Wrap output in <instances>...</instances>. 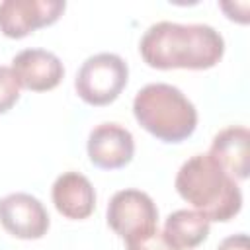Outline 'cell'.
<instances>
[{"instance_id":"1","label":"cell","mask_w":250,"mask_h":250,"mask_svg":"<svg viewBox=\"0 0 250 250\" xmlns=\"http://www.w3.org/2000/svg\"><path fill=\"white\" fill-rule=\"evenodd\" d=\"M139 53L152 68L205 70L223 59L225 39L207 23L156 21L143 33Z\"/></svg>"},{"instance_id":"2","label":"cell","mask_w":250,"mask_h":250,"mask_svg":"<svg viewBox=\"0 0 250 250\" xmlns=\"http://www.w3.org/2000/svg\"><path fill=\"white\" fill-rule=\"evenodd\" d=\"M176 191L209 223H225L238 215L242 207V191L209 152L188 158L174 180Z\"/></svg>"},{"instance_id":"3","label":"cell","mask_w":250,"mask_h":250,"mask_svg":"<svg viewBox=\"0 0 250 250\" xmlns=\"http://www.w3.org/2000/svg\"><path fill=\"white\" fill-rule=\"evenodd\" d=\"M139 125L162 143H182L197 127V109L188 96L166 82L143 86L133 100Z\"/></svg>"},{"instance_id":"4","label":"cell","mask_w":250,"mask_h":250,"mask_svg":"<svg viewBox=\"0 0 250 250\" xmlns=\"http://www.w3.org/2000/svg\"><path fill=\"white\" fill-rule=\"evenodd\" d=\"M129 80L127 62L115 53H96L88 57L74 78L76 94L90 105H107L119 98Z\"/></svg>"},{"instance_id":"5","label":"cell","mask_w":250,"mask_h":250,"mask_svg":"<svg viewBox=\"0 0 250 250\" xmlns=\"http://www.w3.org/2000/svg\"><path fill=\"white\" fill-rule=\"evenodd\" d=\"M105 219L109 229L123 240H131L158 229L156 203L148 193L135 188L119 189L111 195Z\"/></svg>"},{"instance_id":"6","label":"cell","mask_w":250,"mask_h":250,"mask_svg":"<svg viewBox=\"0 0 250 250\" xmlns=\"http://www.w3.org/2000/svg\"><path fill=\"white\" fill-rule=\"evenodd\" d=\"M64 8V0H4L0 2V31L21 39L37 27L55 23Z\"/></svg>"},{"instance_id":"7","label":"cell","mask_w":250,"mask_h":250,"mask_svg":"<svg viewBox=\"0 0 250 250\" xmlns=\"http://www.w3.org/2000/svg\"><path fill=\"white\" fill-rule=\"evenodd\" d=\"M0 223L16 238L37 240L49 230V213L35 195L16 191L0 199Z\"/></svg>"},{"instance_id":"8","label":"cell","mask_w":250,"mask_h":250,"mask_svg":"<svg viewBox=\"0 0 250 250\" xmlns=\"http://www.w3.org/2000/svg\"><path fill=\"white\" fill-rule=\"evenodd\" d=\"M88 158L102 170L127 166L135 154V141L129 129L119 123H100L88 135Z\"/></svg>"},{"instance_id":"9","label":"cell","mask_w":250,"mask_h":250,"mask_svg":"<svg viewBox=\"0 0 250 250\" xmlns=\"http://www.w3.org/2000/svg\"><path fill=\"white\" fill-rule=\"evenodd\" d=\"M12 72L20 86L31 92H47L61 84L64 66L61 59L47 49H23L12 59Z\"/></svg>"},{"instance_id":"10","label":"cell","mask_w":250,"mask_h":250,"mask_svg":"<svg viewBox=\"0 0 250 250\" xmlns=\"http://www.w3.org/2000/svg\"><path fill=\"white\" fill-rule=\"evenodd\" d=\"M57 211L72 221H80L92 215L96 207V191L92 182L80 172H62L51 189Z\"/></svg>"},{"instance_id":"11","label":"cell","mask_w":250,"mask_h":250,"mask_svg":"<svg viewBox=\"0 0 250 250\" xmlns=\"http://www.w3.org/2000/svg\"><path fill=\"white\" fill-rule=\"evenodd\" d=\"M209 154L232 178L246 180L250 170V133L242 125L221 129L213 141Z\"/></svg>"},{"instance_id":"12","label":"cell","mask_w":250,"mask_h":250,"mask_svg":"<svg viewBox=\"0 0 250 250\" xmlns=\"http://www.w3.org/2000/svg\"><path fill=\"white\" fill-rule=\"evenodd\" d=\"M209 221L191 209H178L164 221V236L176 250H193L209 236Z\"/></svg>"},{"instance_id":"13","label":"cell","mask_w":250,"mask_h":250,"mask_svg":"<svg viewBox=\"0 0 250 250\" xmlns=\"http://www.w3.org/2000/svg\"><path fill=\"white\" fill-rule=\"evenodd\" d=\"M20 100V82L10 66L0 64V113H6Z\"/></svg>"},{"instance_id":"14","label":"cell","mask_w":250,"mask_h":250,"mask_svg":"<svg viewBox=\"0 0 250 250\" xmlns=\"http://www.w3.org/2000/svg\"><path fill=\"white\" fill-rule=\"evenodd\" d=\"M125 246L127 250H176L168 238L164 236L162 230L154 229L143 236H137V238H131V240H125Z\"/></svg>"},{"instance_id":"15","label":"cell","mask_w":250,"mask_h":250,"mask_svg":"<svg viewBox=\"0 0 250 250\" xmlns=\"http://www.w3.org/2000/svg\"><path fill=\"white\" fill-rule=\"evenodd\" d=\"M217 250H248V234L246 232L230 234L219 242Z\"/></svg>"}]
</instances>
